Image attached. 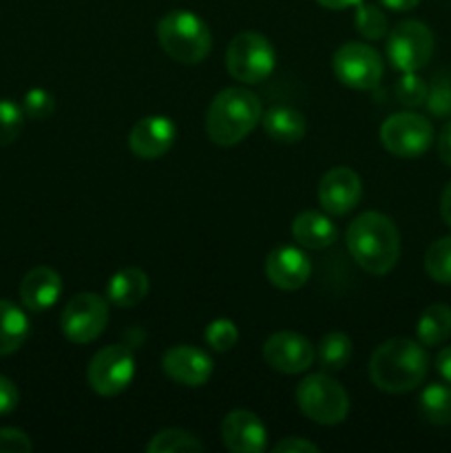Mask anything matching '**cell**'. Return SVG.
Wrapping results in <instances>:
<instances>
[{
  "label": "cell",
  "instance_id": "25",
  "mask_svg": "<svg viewBox=\"0 0 451 453\" xmlns=\"http://www.w3.org/2000/svg\"><path fill=\"white\" fill-rule=\"evenodd\" d=\"M317 357L323 370H343L352 358V341L343 332H327L318 343Z\"/></svg>",
  "mask_w": 451,
  "mask_h": 453
},
{
  "label": "cell",
  "instance_id": "14",
  "mask_svg": "<svg viewBox=\"0 0 451 453\" xmlns=\"http://www.w3.org/2000/svg\"><path fill=\"white\" fill-rule=\"evenodd\" d=\"M177 137V127L166 115H146L128 135V146L131 153L141 159H157L164 157L172 149Z\"/></svg>",
  "mask_w": 451,
  "mask_h": 453
},
{
  "label": "cell",
  "instance_id": "1",
  "mask_svg": "<svg viewBox=\"0 0 451 453\" xmlns=\"http://www.w3.org/2000/svg\"><path fill=\"white\" fill-rule=\"evenodd\" d=\"M345 242L354 261L374 277L392 273L401 259V233L392 217L383 212L367 211L358 215L349 224Z\"/></svg>",
  "mask_w": 451,
  "mask_h": 453
},
{
  "label": "cell",
  "instance_id": "18",
  "mask_svg": "<svg viewBox=\"0 0 451 453\" xmlns=\"http://www.w3.org/2000/svg\"><path fill=\"white\" fill-rule=\"evenodd\" d=\"M62 295V277L53 268L38 265L22 277L20 301L29 312H47Z\"/></svg>",
  "mask_w": 451,
  "mask_h": 453
},
{
  "label": "cell",
  "instance_id": "7",
  "mask_svg": "<svg viewBox=\"0 0 451 453\" xmlns=\"http://www.w3.org/2000/svg\"><path fill=\"white\" fill-rule=\"evenodd\" d=\"M109 323V299L97 292H80L66 301L60 314V330L75 345L93 343Z\"/></svg>",
  "mask_w": 451,
  "mask_h": 453
},
{
  "label": "cell",
  "instance_id": "31",
  "mask_svg": "<svg viewBox=\"0 0 451 453\" xmlns=\"http://www.w3.org/2000/svg\"><path fill=\"white\" fill-rule=\"evenodd\" d=\"M424 106L436 118H451V78L440 73L433 78L432 87H429L427 100Z\"/></svg>",
  "mask_w": 451,
  "mask_h": 453
},
{
  "label": "cell",
  "instance_id": "8",
  "mask_svg": "<svg viewBox=\"0 0 451 453\" xmlns=\"http://www.w3.org/2000/svg\"><path fill=\"white\" fill-rule=\"evenodd\" d=\"M332 69L340 84L356 91L376 88L383 80L385 62L374 47L365 42H345L332 56Z\"/></svg>",
  "mask_w": 451,
  "mask_h": 453
},
{
  "label": "cell",
  "instance_id": "13",
  "mask_svg": "<svg viewBox=\"0 0 451 453\" xmlns=\"http://www.w3.org/2000/svg\"><path fill=\"white\" fill-rule=\"evenodd\" d=\"M363 197V181L356 171L336 166L327 171L318 181V202L323 211L334 217H343L358 206Z\"/></svg>",
  "mask_w": 451,
  "mask_h": 453
},
{
  "label": "cell",
  "instance_id": "27",
  "mask_svg": "<svg viewBox=\"0 0 451 453\" xmlns=\"http://www.w3.org/2000/svg\"><path fill=\"white\" fill-rule=\"evenodd\" d=\"M424 270L433 281L451 286V237H442L429 246L424 255Z\"/></svg>",
  "mask_w": 451,
  "mask_h": 453
},
{
  "label": "cell",
  "instance_id": "30",
  "mask_svg": "<svg viewBox=\"0 0 451 453\" xmlns=\"http://www.w3.org/2000/svg\"><path fill=\"white\" fill-rule=\"evenodd\" d=\"M25 127V111L11 100H0V146L18 140Z\"/></svg>",
  "mask_w": 451,
  "mask_h": 453
},
{
  "label": "cell",
  "instance_id": "4",
  "mask_svg": "<svg viewBox=\"0 0 451 453\" xmlns=\"http://www.w3.org/2000/svg\"><path fill=\"white\" fill-rule=\"evenodd\" d=\"M157 40L164 51L181 65H199L212 49L210 27L188 9H172L159 20Z\"/></svg>",
  "mask_w": 451,
  "mask_h": 453
},
{
  "label": "cell",
  "instance_id": "2",
  "mask_svg": "<svg viewBox=\"0 0 451 453\" xmlns=\"http://www.w3.org/2000/svg\"><path fill=\"white\" fill-rule=\"evenodd\" d=\"M429 370L423 343L411 339H389L370 358V379L380 392L405 394L418 388Z\"/></svg>",
  "mask_w": 451,
  "mask_h": 453
},
{
  "label": "cell",
  "instance_id": "32",
  "mask_svg": "<svg viewBox=\"0 0 451 453\" xmlns=\"http://www.w3.org/2000/svg\"><path fill=\"white\" fill-rule=\"evenodd\" d=\"M427 93H429L427 82H424L416 71H411V73H402V78L398 80L396 84V100L401 102L402 106H409V109L423 106L424 100H427Z\"/></svg>",
  "mask_w": 451,
  "mask_h": 453
},
{
  "label": "cell",
  "instance_id": "37",
  "mask_svg": "<svg viewBox=\"0 0 451 453\" xmlns=\"http://www.w3.org/2000/svg\"><path fill=\"white\" fill-rule=\"evenodd\" d=\"M438 155L447 166H451V122H447L438 135Z\"/></svg>",
  "mask_w": 451,
  "mask_h": 453
},
{
  "label": "cell",
  "instance_id": "9",
  "mask_svg": "<svg viewBox=\"0 0 451 453\" xmlns=\"http://www.w3.org/2000/svg\"><path fill=\"white\" fill-rule=\"evenodd\" d=\"M380 144L396 157H420L433 144V127L427 118L411 111L394 113L380 124Z\"/></svg>",
  "mask_w": 451,
  "mask_h": 453
},
{
  "label": "cell",
  "instance_id": "35",
  "mask_svg": "<svg viewBox=\"0 0 451 453\" xmlns=\"http://www.w3.org/2000/svg\"><path fill=\"white\" fill-rule=\"evenodd\" d=\"M18 401H20L18 388L7 379V376L0 374V416L11 414L18 407Z\"/></svg>",
  "mask_w": 451,
  "mask_h": 453
},
{
  "label": "cell",
  "instance_id": "5",
  "mask_svg": "<svg viewBox=\"0 0 451 453\" xmlns=\"http://www.w3.org/2000/svg\"><path fill=\"white\" fill-rule=\"evenodd\" d=\"M296 405L308 416L310 420L318 425H340L349 414V396L343 385L332 376L310 374L296 385Z\"/></svg>",
  "mask_w": 451,
  "mask_h": 453
},
{
  "label": "cell",
  "instance_id": "12",
  "mask_svg": "<svg viewBox=\"0 0 451 453\" xmlns=\"http://www.w3.org/2000/svg\"><path fill=\"white\" fill-rule=\"evenodd\" d=\"M264 358L274 372L301 374L314 363V348L303 334L290 330L274 332L264 343Z\"/></svg>",
  "mask_w": 451,
  "mask_h": 453
},
{
  "label": "cell",
  "instance_id": "11",
  "mask_svg": "<svg viewBox=\"0 0 451 453\" xmlns=\"http://www.w3.org/2000/svg\"><path fill=\"white\" fill-rule=\"evenodd\" d=\"M433 56V34L424 22L402 20L387 31V60L401 73L420 71Z\"/></svg>",
  "mask_w": 451,
  "mask_h": 453
},
{
  "label": "cell",
  "instance_id": "33",
  "mask_svg": "<svg viewBox=\"0 0 451 453\" xmlns=\"http://www.w3.org/2000/svg\"><path fill=\"white\" fill-rule=\"evenodd\" d=\"M22 111L27 118L31 119H47L51 118L56 111V100L49 91L44 88H31L25 93V102H22Z\"/></svg>",
  "mask_w": 451,
  "mask_h": 453
},
{
  "label": "cell",
  "instance_id": "26",
  "mask_svg": "<svg viewBox=\"0 0 451 453\" xmlns=\"http://www.w3.org/2000/svg\"><path fill=\"white\" fill-rule=\"evenodd\" d=\"M149 453H199L203 451L202 441L184 429H164L155 434L146 445Z\"/></svg>",
  "mask_w": 451,
  "mask_h": 453
},
{
  "label": "cell",
  "instance_id": "38",
  "mask_svg": "<svg viewBox=\"0 0 451 453\" xmlns=\"http://www.w3.org/2000/svg\"><path fill=\"white\" fill-rule=\"evenodd\" d=\"M436 370L442 376L445 383L451 385V345L449 348H442L436 357Z\"/></svg>",
  "mask_w": 451,
  "mask_h": 453
},
{
  "label": "cell",
  "instance_id": "22",
  "mask_svg": "<svg viewBox=\"0 0 451 453\" xmlns=\"http://www.w3.org/2000/svg\"><path fill=\"white\" fill-rule=\"evenodd\" d=\"M29 319L11 301L0 299V357L18 352L29 336Z\"/></svg>",
  "mask_w": 451,
  "mask_h": 453
},
{
  "label": "cell",
  "instance_id": "3",
  "mask_svg": "<svg viewBox=\"0 0 451 453\" xmlns=\"http://www.w3.org/2000/svg\"><path fill=\"white\" fill-rule=\"evenodd\" d=\"M264 118L256 93L246 87H228L212 97L206 111L208 140L217 146H234L246 140Z\"/></svg>",
  "mask_w": 451,
  "mask_h": 453
},
{
  "label": "cell",
  "instance_id": "6",
  "mask_svg": "<svg viewBox=\"0 0 451 453\" xmlns=\"http://www.w3.org/2000/svg\"><path fill=\"white\" fill-rule=\"evenodd\" d=\"M277 53L272 42L256 31H241L226 49V69L237 82L261 84L272 75Z\"/></svg>",
  "mask_w": 451,
  "mask_h": 453
},
{
  "label": "cell",
  "instance_id": "20",
  "mask_svg": "<svg viewBox=\"0 0 451 453\" xmlns=\"http://www.w3.org/2000/svg\"><path fill=\"white\" fill-rule=\"evenodd\" d=\"M150 290L149 274L141 268H122L106 283V299L118 308H133L141 303Z\"/></svg>",
  "mask_w": 451,
  "mask_h": 453
},
{
  "label": "cell",
  "instance_id": "21",
  "mask_svg": "<svg viewBox=\"0 0 451 453\" xmlns=\"http://www.w3.org/2000/svg\"><path fill=\"white\" fill-rule=\"evenodd\" d=\"M261 124H264L265 135L279 144H296L303 140L308 131L303 113L292 106H274L268 113H264Z\"/></svg>",
  "mask_w": 451,
  "mask_h": 453
},
{
  "label": "cell",
  "instance_id": "17",
  "mask_svg": "<svg viewBox=\"0 0 451 453\" xmlns=\"http://www.w3.org/2000/svg\"><path fill=\"white\" fill-rule=\"evenodd\" d=\"M221 441L233 453H264L268 432L255 411L234 410L221 423Z\"/></svg>",
  "mask_w": 451,
  "mask_h": 453
},
{
  "label": "cell",
  "instance_id": "23",
  "mask_svg": "<svg viewBox=\"0 0 451 453\" xmlns=\"http://www.w3.org/2000/svg\"><path fill=\"white\" fill-rule=\"evenodd\" d=\"M416 336L427 348L442 345L451 336V308L445 303H433L424 310L416 323Z\"/></svg>",
  "mask_w": 451,
  "mask_h": 453
},
{
  "label": "cell",
  "instance_id": "28",
  "mask_svg": "<svg viewBox=\"0 0 451 453\" xmlns=\"http://www.w3.org/2000/svg\"><path fill=\"white\" fill-rule=\"evenodd\" d=\"M356 31L367 40H383L387 35V16L378 4L361 3L356 4V16H354Z\"/></svg>",
  "mask_w": 451,
  "mask_h": 453
},
{
  "label": "cell",
  "instance_id": "19",
  "mask_svg": "<svg viewBox=\"0 0 451 453\" xmlns=\"http://www.w3.org/2000/svg\"><path fill=\"white\" fill-rule=\"evenodd\" d=\"M292 237L301 248L325 250L336 242V226L323 212L303 211L292 221Z\"/></svg>",
  "mask_w": 451,
  "mask_h": 453
},
{
  "label": "cell",
  "instance_id": "34",
  "mask_svg": "<svg viewBox=\"0 0 451 453\" xmlns=\"http://www.w3.org/2000/svg\"><path fill=\"white\" fill-rule=\"evenodd\" d=\"M31 449L34 445L25 432L13 427L0 429V453H29Z\"/></svg>",
  "mask_w": 451,
  "mask_h": 453
},
{
  "label": "cell",
  "instance_id": "36",
  "mask_svg": "<svg viewBox=\"0 0 451 453\" xmlns=\"http://www.w3.org/2000/svg\"><path fill=\"white\" fill-rule=\"evenodd\" d=\"M274 453H317L318 445L314 442L305 441V438H296V436H287L283 438L281 442L274 445Z\"/></svg>",
  "mask_w": 451,
  "mask_h": 453
},
{
  "label": "cell",
  "instance_id": "41",
  "mask_svg": "<svg viewBox=\"0 0 451 453\" xmlns=\"http://www.w3.org/2000/svg\"><path fill=\"white\" fill-rule=\"evenodd\" d=\"M321 7L325 9H332V12H343V9H349V7H356V4H361L363 0H317Z\"/></svg>",
  "mask_w": 451,
  "mask_h": 453
},
{
  "label": "cell",
  "instance_id": "39",
  "mask_svg": "<svg viewBox=\"0 0 451 453\" xmlns=\"http://www.w3.org/2000/svg\"><path fill=\"white\" fill-rule=\"evenodd\" d=\"M440 215H442V221L451 228V180L447 181L445 190H442L440 195Z\"/></svg>",
  "mask_w": 451,
  "mask_h": 453
},
{
  "label": "cell",
  "instance_id": "15",
  "mask_svg": "<svg viewBox=\"0 0 451 453\" xmlns=\"http://www.w3.org/2000/svg\"><path fill=\"white\" fill-rule=\"evenodd\" d=\"M166 376L184 388H202L212 376V358L195 345H175L162 358Z\"/></svg>",
  "mask_w": 451,
  "mask_h": 453
},
{
  "label": "cell",
  "instance_id": "29",
  "mask_svg": "<svg viewBox=\"0 0 451 453\" xmlns=\"http://www.w3.org/2000/svg\"><path fill=\"white\" fill-rule=\"evenodd\" d=\"M203 341H206V345L212 352H228V349L237 345L239 330L230 319H215V321L206 326Z\"/></svg>",
  "mask_w": 451,
  "mask_h": 453
},
{
  "label": "cell",
  "instance_id": "16",
  "mask_svg": "<svg viewBox=\"0 0 451 453\" xmlns=\"http://www.w3.org/2000/svg\"><path fill=\"white\" fill-rule=\"evenodd\" d=\"M265 274L274 288L283 292H294L308 283L312 274V261L296 246L274 248L265 259Z\"/></svg>",
  "mask_w": 451,
  "mask_h": 453
},
{
  "label": "cell",
  "instance_id": "10",
  "mask_svg": "<svg viewBox=\"0 0 451 453\" xmlns=\"http://www.w3.org/2000/svg\"><path fill=\"white\" fill-rule=\"evenodd\" d=\"M135 357L126 345H106L91 358L87 380L97 396L113 398L135 379Z\"/></svg>",
  "mask_w": 451,
  "mask_h": 453
},
{
  "label": "cell",
  "instance_id": "24",
  "mask_svg": "<svg viewBox=\"0 0 451 453\" xmlns=\"http://www.w3.org/2000/svg\"><path fill=\"white\" fill-rule=\"evenodd\" d=\"M420 414L432 425H451V385L432 383L420 394Z\"/></svg>",
  "mask_w": 451,
  "mask_h": 453
},
{
  "label": "cell",
  "instance_id": "40",
  "mask_svg": "<svg viewBox=\"0 0 451 453\" xmlns=\"http://www.w3.org/2000/svg\"><path fill=\"white\" fill-rule=\"evenodd\" d=\"M389 12H411L420 4V0H378Z\"/></svg>",
  "mask_w": 451,
  "mask_h": 453
}]
</instances>
